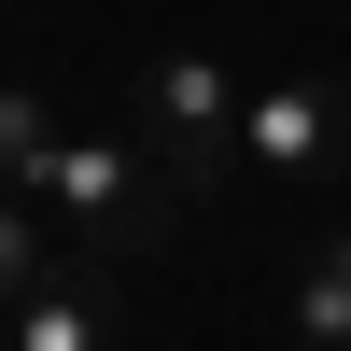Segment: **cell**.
Returning a JSON list of instances; mask_svg holds the SVG:
<instances>
[{
  "label": "cell",
  "mask_w": 351,
  "mask_h": 351,
  "mask_svg": "<svg viewBox=\"0 0 351 351\" xmlns=\"http://www.w3.org/2000/svg\"><path fill=\"white\" fill-rule=\"evenodd\" d=\"M71 127V112L43 99V84H0V183H28V169H43V141Z\"/></svg>",
  "instance_id": "7"
},
{
  "label": "cell",
  "mask_w": 351,
  "mask_h": 351,
  "mask_svg": "<svg viewBox=\"0 0 351 351\" xmlns=\"http://www.w3.org/2000/svg\"><path fill=\"white\" fill-rule=\"evenodd\" d=\"M281 324H295V351H351V225H337V239H324V253L295 267Z\"/></svg>",
  "instance_id": "5"
},
{
  "label": "cell",
  "mask_w": 351,
  "mask_h": 351,
  "mask_svg": "<svg viewBox=\"0 0 351 351\" xmlns=\"http://www.w3.org/2000/svg\"><path fill=\"white\" fill-rule=\"evenodd\" d=\"M239 169H253V183H324V169H351V84L267 71L239 99Z\"/></svg>",
  "instance_id": "3"
},
{
  "label": "cell",
  "mask_w": 351,
  "mask_h": 351,
  "mask_svg": "<svg viewBox=\"0 0 351 351\" xmlns=\"http://www.w3.org/2000/svg\"><path fill=\"white\" fill-rule=\"evenodd\" d=\"M43 281H56V253H43V211H28L14 183H0V309H28Z\"/></svg>",
  "instance_id": "6"
},
{
  "label": "cell",
  "mask_w": 351,
  "mask_h": 351,
  "mask_svg": "<svg viewBox=\"0 0 351 351\" xmlns=\"http://www.w3.org/2000/svg\"><path fill=\"white\" fill-rule=\"evenodd\" d=\"M14 197H28L43 225H71V267H99V281L183 225V183L155 169V141H141V127H56L43 169H28Z\"/></svg>",
  "instance_id": "1"
},
{
  "label": "cell",
  "mask_w": 351,
  "mask_h": 351,
  "mask_svg": "<svg viewBox=\"0 0 351 351\" xmlns=\"http://www.w3.org/2000/svg\"><path fill=\"white\" fill-rule=\"evenodd\" d=\"M239 99H253V84L225 71L211 43H169L155 71L127 84V112H141V141H155V169L183 183V211H197V197H225V183H239Z\"/></svg>",
  "instance_id": "2"
},
{
  "label": "cell",
  "mask_w": 351,
  "mask_h": 351,
  "mask_svg": "<svg viewBox=\"0 0 351 351\" xmlns=\"http://www.w3.org/2000/svg\"><path fill=\"white\" fill-rule=\"evenodd\" d=\"M14 351H112V281L99 267H56L43 295L14 309Z\"/></svg>",
  "instance_id": "4"
}]
</instances>
